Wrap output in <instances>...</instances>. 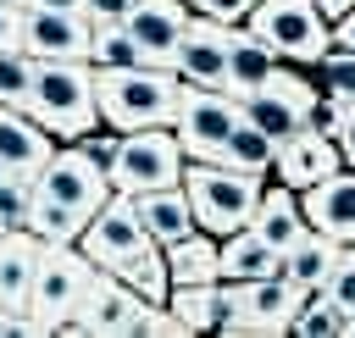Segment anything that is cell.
Returning a JSON list of instances; mask_svg holds the SVG:
<instances>
[{"label":"cell","mask_w":355,"mask_h":338,"mask_svg":"<svg viewBox=\"0 0 355 338\" xmlns=\"http://www.w3.org/2000/svg\"><path fill=\"white\" fill-rule=\"evenodd\" d=\"M94 100H100V122L116 133L172 127L183 78L172 66H94Z\"/></svg>","instance_id":"obj_1"},{"label":"cell","mask_w":355,"mask_h":338,"mask_svg":"<svg viewBox=\"0 0 355 338\" xmlns=\"http://www.w3.org/2000/svg\"><path fill=\"white\" fill-rule=\"evenodd\" d=\"M28 111L55 133V139H83L100 127V100H94V61H39L33 66V94Z\"/></svg>","instance_id":"obj_2"},{"label":"cell","mask_w":355,"mask_h":338,"mask_svg":"<svg viewBox=\"0 0 355 338\" xmlns=\"http://www.w3.org/2000/svg\"><path fill=\"white\" fill-rule=\"evenodd\" d=\"M183 188H189L194 222L216 238L250 227V216L261 205V172H244L227 161H183Z\"/></svg>","instance_id":"obj_3"},{"label":"cell","mask_w":355,"mask_h":338,"mask_svg":"<svg viewBox=\"0 0 355 338\" xmlns=\"http://www.w3.org/2000/svg\"><path fill=\"white\" fill-rule=\"evenodd\" d=\"M222 283H227V277H222ZM305 299H311V294L294 288L283 272L250 277V283H227V316H222L216 332H227V338H277V332L294 327V316H300Z\"/></svg>","instance_id":"obj_4"},{"label":"cell","mask_w":355,"mask_h":338,"mask_svg":"<svg viewBox=\"0 0 355 338\" xmlns=\"http://www.w3.org/2000/svg\"><path fill=\"white\" fill-rule=\"evenodd\" d=\"M183 161L189 155L172 127H133V133H116V150L105 155V177L122 194H144V188L183 183Z\"/></svg>","instance_id":"obj_5"},{"label":"cell","mask_w":355,"mask_h":338,"mask_svg":"<svg viewBox=\"0 0 355 338\" xmlns=\"http://www.w3.org/2000/svg\"><path fill=\"white\" fill-rule=\"evenodd\" d=\"M244 22L277 50V61L316 66L333 50V22L316 11V0H255V11Z\"/></svg>","instance_id":"obj_6"},{"label":"cell","mask_w":355,"mask_h":338,"mask_svg":"<svg viewBox=\"0 0 355 338\" xmlns=\"http://www.w3.org/2000/svg\"><path fill=\"white\" fill-rule=\"evenodd\" d=\"M144 305H150V299L133 294L111 266H94L89 288L78 294L72 316L55 321V332H61V338H133V321H139Z\"/></svg>","instance_id":"obj_7"},{"label":"cell","mask_w":355,"mask_h":338,"mask_svg":"<svg viewBox=\"0 0 355 338\" xmlns=\"http://www.w3.org/2000/svg\"><path fill=\"white\" fill-rule=\"evenodd\" d=\"M244 122L239 100L227 89H205V83H183V100H178V116H172V133L183 144L189 161H216L227 133Z\"/></svg>","instance_id":"obj_8"},{"label":"cell","mask_w":355,"mask_h":338,"mask_svg":"<svg viewBox=\"0 0 355 338\" xmlns=\"http://www.w3.org/2000/svg\"><path fill=\"white\" fill-rule=\"evenodd\" d=\"M89 277H94V260L78 244H44L39 266H33V299H28V310L39 321H50V332H55V321L72 316L78 294L89 288Z\"/></svg>","instance_id":"obj_9"},{"label":"cell","mask_w":355,"mask_h":338,"mask_svg":"<svg viewBox=\"0 0 355 338\" xmlns=\"http://www.w3.org/2000/svg\"><path fill=\"white\" fill-rule=\"evenodd\" d=\"M316 100H322V89H316V83H305V78H300V72H288V66H272V78H266L261 89H250V94L239 100V111H244L261 133L288 139L294 127H305V122H311Z\"/></svg>","instance_id":"obj_10"},{"label":"cell","mask_w":355,"mask_h":338,"mask_svg":"<svg viewBox=\"0 0 355 338\" xmlns=\"http://www.w3.org/2000/svg\"><path fill=\"white\" fill-rule=\"evenodd\" d=\"M39 194H50V199H61V205H72L78 216H94L105 199H111V177H105V161L100 155H89L83 144H55V155L44 161V172H39Z\"/></svg>","instance_id":"obj_11"},{"label":"cell","mask_w":355,"mask_h":338,"mask_svg":"<svg viewBox=\"0 0 355 338\" xmlns=\"http://www.w3.org/2000/svg\"><path fill=\"white\" fill-rule=\"evenodd\" d=\"M144 244H155L150 233H144V222H139V211H133V194H122V188H111V199L83 222V233H78V249L94 260V266H116V260H128L133 249H144Z\"/></svg>","instance_id":"obj_12"},{"label":"cell","mask_w":355,"mask_h":338,"mask_svg":"<svg viewBox=\"0 0 355 338\" xmlns=\"http://www.w3.org/2000/svg\"><path fill=\"white\" fill-rule=\"evenodd\" d=\"M89 44L94 22L83 11H44V6L22 11V50L33 61H89Z\"/></svg>","instance_id":"obj_13"},{"label":"cell","mask_w":355,"mask_h":338,"mask_svg":"<svg viewBox=\"0 0 355 338\" xmlns=\"http://www.w3.org/2000/svg\"><path fill=\"white\" fill-rule=\"evenodd\" d=\"M227 33H233V22L189 17V28H183V39H178V55H172V72H178L183 83L227 89Z\"/></svg>","instance_id":"obj_14"},{"label":"cell","mask_w":355,"mask_h":338,"mask_svg":"<svg viewBox=\"0 0 355 338\" xmlns=\"http://www.w3.org/2000/svg\"><path fill=\"white\" fill-rule=\"evenodd\" d=\"M50 155H55V133L22 105H0V166L11 177H33L39 183Z\"/></svg>","instance_id":"obj_15"},{"label":"cell","mask_w":355,"mask_h":338,"mask_svg":"<svg viewBox=\"0 0 355 338\" xmlns=\"http://www.w3.org/2000/svg\"><path fill=\"white\" fill-rule=\"evenodd\" d=\"M338 139L333 133H316V127H294L288 139H277V161H272V172H277V183H288L294 194L300 188H311V183H322L327 172H338Z\"/></svg>","instance_id":"obj_16"},{"label":"cell","mask_w":355,"mask_h":338,"mask_svg":"<svg viewBox=\"0 0 355 338\" xmlns=\"http://www.w3.org/2000/svg\"><path fill=\"white\" fill-rule=\"evenodd\" d=\"M189 0H133L128 6V17H122V28L144 44V55L155 61V66H172V55H178V39H183V28H189Z\"/></svg>","instance_id":"obj_17"},{"label":"cell","mask_w":355,"mask_h":338,"mask_svg":"<svg viewBox=\"0 0 355 338\" xmlns=\"http://www.w3.org/2000/svg\"><path fill=\"white\" fill-rule=\"evenodd\" d=\"M300 205H305V222L338 244H355V166H338L327 172L322 183L300 188Z\"/></svg>","instance_id":"obj_18"},{"label":"cell","mask_w":355,"mask_h":338,"mask_svg":"<svg viewBox=\"0 0 355 338\" xmlns=\"http://www.w3.org/2000/svg\"><path fill=\"white\" fill-rule=\"evenodd\" d=\"M133 211H139V222H144V233H150L155 244H178L183 233L200 227L183 183H166V188H144V194H133Z\"/></svg>","instance_id":"obj_19"},{"label":"cell","mask_w":355,"mask_h":338,"mask_svg":"<svg viewBox=\"0 0 355 338\" xmlns=\"http://www.w3.org/2000/svg\"><path fill=\"white\" fill-rule=\"evenodd\" d=\"M39 249H44V238H33L28 227H6V238H0V305L28 310V299H33V266H39Z\"/></svg>","instance_id":"obj_20"},{"label":"cell","mask_w":355,"mask_h":338,"mask_svg":"<svg viewBox=\"0 0 355 338\" xmlns=\"http://www.w3.org/2000/svg\"><path fill=\"white\" fill-rule=\"evenodd\" d=\"M272 66H277V50L244 22H233V33H227V94L233 100H244L250 89H261L266 78H272Z\"/></svg>","instance_id":"obj_21"},{"label":"cell","mask_w":355,"mask_h":338,"mask_svg":"<svg viewBox=\"0 0 355 338\" xmlns=\"http://www.w3.org/2000/svg\"><path fill=\"white\" fill-rule=\"evenodd\" d=\"M250 227L272 244V249H288L294 238H305V205H300V194L288 188V183H277V188H261V205H255V216H250Z\"/></svg>","instance_id":"obj_22"},{"label":"cell","mask_w":355,"mask_h":338,"mask_svg":"<svg viewBox=\"0 0 355 338\" xmlns=\"http://www.w3.org/2000/svg\"><path fill=\"white\" fill-rule=\"evenodd\" d=\"M161 249H166L172 288L178 283H216L222 277V238L205 233V227H194V233H183L178 244H161Z\"/></svg>","instance_id":"obj_23"},{"label":"cell","mask_w":355,"mask_h":338,"mask_svg":"<svg viewBox=\"0 0 355 338\" xmlns=\"http://www.w3.org/2000/svg\"><path fill=\"white\" fill-rule=\"evenodd\" d=\"M338 238H327V233H316V227H305V238H294L288 249H283V277L294 283V288H305V294H316L322 283H327V272H333V260H338Z\"/></svg>","instance_id":"obj_24"},{"label":"cell","mask_w":355,"mask_h":338,"mask_svg":"<svg viewBox=\"0 0 355 338\" xmlns=\"http://www.w3.org/2000/svg\"><path fill=\"white\" fill-rule=\"evenodd\" d=\"M283 272V249H272L255 227H239L222 238V277L227 283H250V277H272Z\"/></svg>","instance_id":"obj_25"},{"label":"cell","mask_w":355,"mask_h":338,"mask_svg":"<svg viewBox=\"0 0 355 338\" xmlns=\"http://www.w3.org/2000/svg\"><path fill=\"white\" fill-rule=\"evenodd\" d=\"M166 305L178 310V321H183L189 332H216L222 316H227V283H222V277H216V283H178V288L166 294Z\"/></svg>","instance_id":"obj_26"},{"label":"cell","mask_w":355,"mask_h":338,"mask_svg":"<svg viewBox=\"0 0 355 338\" xmlns=\"http://www.w3.org/2000/svg\"><path fill=\"white\" fill-rule=\"evenodd\" d=\"M133 294H144L150 305H166V294H172V272H166V249L161 244H144V249H133L128 260H116L111 266Z\"/></svg>","instance_id":"obj_27"},{"label":"cell","mask_w":355,"mask_h":338,"mask_svg":"<svg viewBox=\"0 0 355 338\" xmlns=\"http://www.w3.org/2000/svg\"><path fill=\"white\" fill-rule=\"evenodd\" d=\"M216 161H227V166H244V172H261V177H266V172H272V161H277V139H272V133H261V127L244 116V122L227 133V144H222V155H216Z\"/></svg>","instance_id":"obj_28"},{"label":"cell","mask_w":355,"mask_h":338,"mask_svg":"<svg viewBox=\"0 0 355 338\" xmlns=\"http://www.w3.org/2000/svg\"><path fill=\"white\" fill-rule=\"evenodd\" d=\"M83 222H89V216H78L72 205H61V199H50V194H33V211H28V233H33V238H44V244H78Z\"/></svg>","instance_id":"obj_29"},{"label":"cell","mask_w":355,"mask_h":338,"mask_svg":"<svg viewBox=\"0 0 355 338\" xmlns=\"http://www.w3.org/2000/svg\"><path fill=\"white\" fill-rule=\"evenodd\" d=\"M89 61H94V66H155V61L144 55V44H139L122 22H100V28H94Z\"/></svg>","instance_id":"obj_30"},{"label":"cell","mask_w":355,"mask_h":338,"mask_svg":"<svg viewBox=\"0 0 355 338\" xmlns=\"http://www.w3.org/2000/svg\"><path fill=\"white\" fill-rule=\"evenodd\" d=\"M344 310L327 299V294H311L305 305H300V316H294V327L288 332H300V338H344Z\"/></svg>","instance_id":"obj_31"},{"label":"cell","mask_w":355,"mask_h":338,"mask_svg":"<svg viewBox=\"0 0 355 338\" xmlns=\"http://www.w3.org/2000/svg\"><path fill=\"white\" fill-rule=\"evenodd\" d=\"M33 55L17 44V50H0V105H22L28 111V94H33Z\"/></svg>","instance_id":"obj_32"},{"label":"cell","mask_w":355,"mask_h":338,"mask_svg":"<svg viewBox=\"0 0 355 338\" xmlns=\"http://www.w3.org/2000/svg\"><path fill=\"white\" fill-rule=\"evenodd\" d=\"M316 294H327L344 316H355V244L338 249V260H333V272H327V283H322Z\"/></svg>","instance_id":"obj_33"},{"label":"cell","mask_w":355,"mask_h":338,"mask_svg":"<svg viewBox=\"0 0 355 338\" xmlns=\"http://www.w3.org/2000/svg\"><path fill=\"white\" fill-rule=\"evenodd\" d=\"M316 66H322V94H333L338 105H349L355 100V55L349 50H327Z\"/></svg>","instance_id":"obj_34"},{"label":"cell","mask_w":355,"mask_h":338,"mask_svg":"<svg viewBox=\"0 0 355 338\" xmlns=\"http://www.w3.org/2000/svg\"><path fill=\"white\" fill-rule=\"evenodd\" d=\"M33 194H39L33 177H11V172H6V183H0V222H6V227H28Z\"/></svg>","instance_id":"obj_35"},{"label":"cell","mask_w":355,"mask_h":338,"mask_svg":"<svg viewBox=\"0 0 355 338\" xmlns=\"http://www.w3.org/2000/svg\"><path fill=\"white\" fill-rule=\"evenodd\" d=\"M194 17H211V22H244L255 11V0H189Z\"/></svg>","instance_id":"obj_36"},{"label":"cell","mask_w":355,"mask_h":338,"mask_svg":"<svg viewBox=\"0 0 355 338\" xmlns=\"http://www.w3.org/2000/svg\"><path fill=\"white\" fill-rule=\"evenodd\" d=\"M17 44H22V6L0 0V50H17Z\"/></svg>","instance_id":"obj_37"},{"label":"cell","mask_w":355,"mask_h":338,"mask_svg":"<svg viewBox=\"0 0 355 338\" xmlns=\"http://www.w3.org/2000/svg\"><path fill=\"white\" fill-rule=\"evenodd\" d=\"M128 6H133V0H89V6H83V17L100 28V22H122V17H128Z\"/></svg>","instance_id":"obj_38"},{"label":"cell","mask_w":355,"mask_h":338,"mask_svg":"<svg viewBox=\"0 0 355 338\" xmlns=\"http://www.w3.org/2000/svg\"><path fill=\"white\" fill-rule=\"evenodd\" d=\"M338 155H344V166H355V100L344 105V116H338Z\"/></svg>","instance_id":"obj_39"},{"label":"cell","mask_w":355,"mask_h":338,"mask_svg":"<svg viewBox=\"0 0 355 338\" xmlns=\"http://www.w3.org/2000/svg\"><path fill=\"white\" fill-rule=\"evenodd\" d=\"M333 50H349V55H355V6L333 22Z\"/></svg>","instance_id":"obj_40"},{"label":"cell","mask_w":355,"mask_h":338,"mask_svg":"<svg viewBox=\"0 0 355 338\" xmlns=\"http://www.w3.org/2000/svg\"><path fill=\"white\" fill-rule=\"evenodd\" d=\"M349 6H355V0H316V11H322V17H327V22H338V17H344V11H349Z\"/></svg>","instance_id":"obj_41"},{"label":"cell","mask_w":355,"mask_h":338,"mask_svg":"<svg viewBox=\"0 0 355 338\" xmlns=\"http://www.w3.org/2000/svg\"><path fill=\"white\" fill-rule=\"evenodd\" d=\"M28 6H44V11H83L89 0H28Z\"/></svg>","instance_id":"obj_42"},{"label":"cell","mask_w":355,"mask_h":338,"mask_svg":"<svg viewBox=\"0 0 355 338\" xmlns=\"http://www.w3.org/2000/svg\"><path fill=\"white\" fill-rule=\"evenodd\" d=\"M6 321H11V305H0V338H6Z\"/></svg>","instance_id":"obj_43"},{"label":"cell","mask_w":355,"mask_h":338,"mask_svg":"<svg viewBox=\"0 0 355 338\" xmlns=\"http://www.w3.org/2000/svg\"><path fill=\"white\" fill-rule=\"evenodd\" d=\"M6 6H22V11H28V0H6Z\"/></svg>","instance_id":"obj_44"},{"label":"cell","mask_w":355,"mask_h":338,"mask_svg":"<svg viewBox=\"0 0 355 338\" xmlns=\"http://www.w3.org/2000/svg\"><path fill=\"white\" fill-rule=\"evenodd\" d=\"M0 238H6V222H0Z\"/></svg>","instance_id":"obj_45"},{"label":"cell","mask_w":355,"mask_h":338,"mask_svg":"<svg viewBox=\"0 0 355 338\" xmlns=\"http://www.w3.org/2000/svg\"><path fill=\"white\" fill-rule=\"evenodd\" d=\"M0 183H6V166H0Z\"/></svg>","instance_id":"obj_46"}]
</instances>
